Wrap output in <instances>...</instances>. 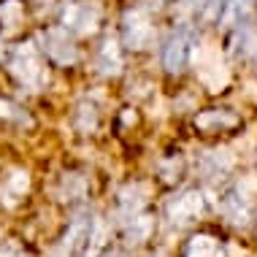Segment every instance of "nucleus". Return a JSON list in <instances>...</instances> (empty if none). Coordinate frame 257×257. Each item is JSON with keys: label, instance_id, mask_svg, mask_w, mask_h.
<instances>
[{"label": "nucleus", "instance_id": "f257e3e1", "mask_svg": "<svg viewBox=\"0 0 257 257\" xmlns=\"http://www.w3.org/2000/svg\"><path fill=\"white\" fill-rule=\"evenodd\" d=\"M198 44V30L190 22H179L160 46V65L168 76H182L190 68V57Z\"/></svg>", "mask_w": 257, "mask_h": 257}, {"label": "nucleus", "instance_id": "f03ea898", "mask_svg": "<svg viewBox=\"0 0 257 257\" xmlns=\"http://www.w3.org/2000/svg\"><path fill=\"white\" fill-rule=\"evenodd\" d=\"M9 73L27 89H38L46 81V57L36 44H19L6 54Z\"/></svg>", "mask_w": 257, "mask_h": 257}, {"label": "nucleus", "instance_id": "7ed1b4c3", "mask_svg": "<svg viewBox=\"0 0 257 257\" xmlns=\"http://www.w3.org/2000/svg\"><path fill=\"white\" fill-rule=\"evenodd\" d=\"M41 54L46 57V62L57 68H68L79 60V46L73 41V33H68L65 27H46L41 30Z\"/></svg>", "mask_w": 257, "mask_h": 257}, {"label": "nucleus", "instance_id": "20e7f679", "mask_svg": "<svg viewBox=\"0 0 257 257\" xmlns=\"http://www.w3.org/2000/svg\"><path fill=\"white\" fill-rule=\"evenodd\" d=\"M152 36H155V19L152 9L147 6H133L122 17V41L127 49H147Z\"/></svg>", "mask_w": 257, "mask_h": 257}, {"label": "nucleus", "instance_id": "39448f33", "mask_svg": "<svg viewBox=\"0 0 257 257\" xmlns=\"http://www.w3.org/2000/svg\"><path fill=\"white\" fill-rule=\"evenodd\" d=\"M241 127V116L227 108H208L195 116V130L203 136H230Z\"/></svg>", "mask_w": 257, "mask_h": 257}, {"label": "nucleus", "instance_id": "423d86ee", "mask_svg": "<svg viewBox=\"0 0 257 257\" xmlns=\"http://www.w3.org/2000/svg\"><path fill=\"white\" fill-rule=\"evenodd\" d=\"M200 211H203V198L198 190H184L165 203V217L171 225H187V222L198 219Z\"/></svg>", "mask_w": 257, "mask_h": 257}, {"label": "nucleus", "instance_id": "0eeeda50", "mask_svg": "<svg viewBox=\"0 0 257 257\" xmlns=\"http://www.w3.org/2000/svg\"><path fill=\"white\" fill-rule=\"evenodd\" d=\"M219 211L225 214V219H230L233 225H244L246 219H252V200L241 195V187L230 184L222 190L219 195Z\"/></svg>", "mask_w": 257, "mask_h": 257}, {"label": "nucleus", "instance_id": "6e6552de", "mask_svg": "<svg viewBox=\"0 0 257 257\" xmlns=\"http://www.w3.org/2000/svg\"><path fill=\"white\" fill-rule=\"evenodd\" d=\"M182 257H227L225 241L214 233H195L182 244Z\"/></svg>", "mask_w": 257, "mask_h": 257}, {"label": "nucleus", "instance_id": "1a4fd4ad", "mask_svg": "<svg viewBox=\"0 0 257 257\" xmlns=\"http://www.w3.org/2000/svg\"><path fill=\"white\" fill-rule=\"evenodd\" d=\"M257 0H222V9L217 14V25L222 27H233L238 22H249V14H252Z\"/></svg>", "mask_w": 257, "mask_h": 257}, {"label": "nucleus", "instance_id": "9d476101", "mask_svg": "<svg viewBox=\"0 0 257 257\" xmlns=\"http://www.w3.org/2000/svg\"><path fill=\"white\" fill-rule=\"evenodd\" d=\"M198 173L206 182H219L230 173V160L222 157L219 152H203L198 155Z\"/></svg>", "mask_w": 257, "mask_h": 257}, {"label": "nucleus", "instance_id": "9b49d317", "mask_svg": "<svg viewBox=\"0 0 257 257\" xmlns=\"http://www.w3.org/2000/svg\"><path fill=\"white\" fill-rule=\"evenodd\" d=\"M95 65H98V71L106 73V76L119 73V68H122L119 44H114V41H103V44L98 46V52H95Z\"/></svg>", "mask_w": 257, "mask_h": 257}, {"label": "nucleus", "instance_id": "f8f14e48", "mask_svg": "<svg viewBox=\"0 0 257 257\" xmlns=\"http://www.w3.org/2000/svg\"><path fill=\"white\" fill-rule=\"evenodd\" d=\"M25 22V3L22 0H0V30H11Z\"/></svg>", "mask_w": 257, "mask_h": 257}, {"label": "nucleus", "instance_id": "ddd939ff", "mask_svg": "<svg viewBox=\"0 0 257 257\" xmlns=\"http://www.w3.org/2000/svg\"><path fill=\"white\" fill-rule=\"evenodd\" d=\"M0 257H30V254L17 244H6V246H0Z\"/></svg>", "mask_w": 257, "mask_h": 257}]
</instances>
